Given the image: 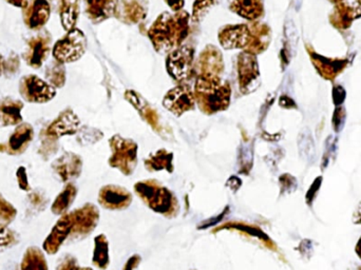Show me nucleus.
<instances>
[{
	"mask_svg": "<svg viewBox=\"0 0 361 270\" xmlns=\"http://www.w3.org/2000/svg\"><path fill=\"white\" fill-rule=\"evenodd\" d=\"M190 20L192 16L184 10L173 14L169 12L159 14L147 33L153 49L157 53L164 54L180 47L190 35Z\"/></svg>",
	"mask_w": 361,
	"mask_h": 270,
	"instance_id": "1",
	"label": "nucleus"
},
{
	"mask_svg": "<svg viewBox=\"0 0 361 270\" xmlns=\"http://www.w3.org/2000/svg\"><path fill=\"white\" fill-rule=\"evenodd\" d=\"M195 100L205 114L225 111L232 100V88L222 77L197 76Z\"/></svg>",
	"mask_w": 361,
	"mask_h": 270,
	"instance_id": "2",
	"label": "nucleus"
},
{
	"mask_svg": "<svg viewBox=\"0 0 361 270\" xmlns=\"http://www.w3.org/2000/svg\"><path fill=\"white\" fill-rule=\"evenodd\" d=\"M87 49V39L83 31L72 29L68 31L53 47V58L62 64H70L81 60Z\"/></svg>",
	"mask_w": 361,
	"mask_h": 270,
	"instance_id": "3",
	"label": "nucleus"
},
{
	"mask_svg": "<svg viewBox=\"0 0 361 270\" xmlns=\"http://www.w3.org/2000/svg\"><path fill=\"white\" fill-rule=\"evenodd\" d=\"M166 70L174 81L182 83L190 79L195 71V49L192 46H180L166 58Z\"/></svg>",
	"mask_w": 361,
	"mask_h": 270,
	"instance_id": "4",
	"label": "nucleus"
},
{
	"mask_svg": "<svg viewBox=\"0 0 361 270\" xmlns=\"http://www.w3.org/2000/svg\"><path fill=\"white\" fill-rule=\"evenodd\" d=\"M239 90L247 95L257 90L260 85V71L257 56L242 51L237 58Z\"/></svg>",
	"mask_w": 361,
	"mask_h": 270,
	"instance_id": "5",
	"label": "nucleus"
},
{
	"mask_svg": "<svg viewBox=\"0 0 361 270\" xmlns=\"http://www.w3.org/2000/svg\"><path fill=\"white\" fill-rule=\"evenodd\" d=\"M20 93L26 102L45 104L53 100L56 89L37 75H27L20 81Z\"/></svg>",
	"mask_w": 361,
	"mask_h": 270,
	"instance_id": "6",
	"label": "nucleus"
},
{
	"mask_svg": "<svg viewBox=\"0 0 361 270\" xmlns=\"http://www.w3.org/2000/svg\"><path fill=\"white\" fill-rule=\"evenodd\" d=\"M195 104L196 100L194 90L186 83L172 88L163 98V106L176 116H180L188 111L194 110Z\"/></svg>",
	"mask_w": 361,
	"mask_h": 270,
	"instance_id": "7",
	"label": "nucleus"
},
{
	"mask_svg": "<svg viewBox=\"0 0 361 270\" xmlns=\"http://www.w3.org/2000/svg\"><path fill=\"white\" fill-rule=\"evenodd\" d=\"M197 76L222 77L224 73V58L216 46L207 45L199 54L195 65Z\"/></svg>",
	"mask_w": 361,
	"mask_h": 270,
	"instance_id": "8",
	"label": "nucleus"
},
{
	"mask_svg": "<svg viewBox=\"0 0 361 270\" xmlns=\"http://www.w3.org/2000/svg\"><path fill=\"white\" fill-rule=\"evenodd\" d=\"M251 34L249 25H226L218 33L220 45L224 50H243L251 43Z\"/></svg>",
	"mask_w": 361,
	"mask_h": 270,
	"instance_id": "9",
	"label": "nucleus"
},
{
	"mask_svg": "<svg viewBox=\"0 0 361 270\" xmlns=\"http://www.w3.org/2000/svg\"><path fill=\"white\" fill-rule=\"evenodd\" d=\"M51 35L48 32L33 36L27 43L24 58L28 66L33 69H39L48 60L51 51Z\"/></svg>",
	"mask_w": 361,
	"mask_h": 270,
	"instance_id": "10",
	"label": "nucleus"
},
{
	"mask_svg": "<svg viewBox=\"0 0 361 270\" xmlns=\"http://www.w3.org/2000/svg\"><path fill=\"white\" fill-rule=\"evenodd\" d=\"M110 147L112 149L111 165L123 169L131 168V165L136 163L138 145L130 140L115 135L110 140Z\"/></svg>",
	"mask_w": 361,
	"mask_h": 270,
	"instance_id": "11",
	"label": "nucleus"
},
{
	"mask_svg": "<svg viewBox=\"0 0 361 270\" xmlns=\"http://www.w3.org/2000/svg\"><path fill=\"white\" fill-rule=\"evenodd\" d=\"M81 121L79 116L71 109L63 111L46 130V137L56 140L66 135H73L79 131Z\"/></svg>",
	"mask_w": 361,
	"mask_h": 270,
	"instance_id": "12",
	"label": "nucleus"
},
{
	"mask_svg": "<svg viewBox=\"0 0 361 270\" xmlns=\"http://www.w3.org/2000/svg\"><path fill=\"white\" fill-rule=\"evenodd\" d=\"M149 0H119L117 18L128 26L140 24L148 15Z\"/></svg>",
	"mask_w": 361,
	"mask_h": 270,
	"instance_id": "13",
	"label": "nucleus"
},
{
	"mask_svg": "<svg viewBox=\"0 0 361 270\" xmlns=\"http://www.w3.org/2000/svg\"><path fill=\"white\" fill-rule=\"evenodd\" d=\"M73 221L71 213L63 215L58 223L52 228L49 236L43 244L44 250L49 255H55L60 250L65 241L72 232Z\"/></svg>",
	"mask_w": 361,
	"mask_h": 270,
	"instance_id": "14",
	"label": "nucleus"
},
{
	"mask_svg": "<svg viewBox=\"0 0 361 270\" xmlns=\"http://www.w3.org/2000/svg\"><path fill=\"white\" fill-rule=\"evenodd\" d=\"M34 139V129L30 123H20L11 134L7 145L0 146V152L5 151L11 156H20L28 149Z\"/></svg>",
	"mask_w": 361,
	"mask_h": 270,
	"instance_id": "15",
	"label": "nucleus"
},
{
	"mask_svg": "<svg viewBox=\"0 0 361 270\" xmlns=\"http://www.w3.org/2000/svg\"><path fill=\"white\" fill-rule=\"evenodd\" d=\"M51 16V6L48 0H28L24 8V22L29 29L39 30L43 28Z\"/></svg>",
	"mask_w": 361,
	"mask_h": 270,
	"instance_id": "16",
	"label": "nucleus"
},
{
	"mask_svg": "<svg viewBox=\"0 0 361 270\" xmlns=\"http://www.w3.org/2000/svg\"><path fill=\"white\" fill-rule=\"evenodd\" d=\"M119 0H85V12L93 24L117 18Z\"/></svg>",
	"mask_w": 361,
	"mask_h": 270,
	"instance_id": "17",
	"label": "nucleus"
},
{
	"mask_svg": "<svg viewBox=\"0 0 361 270\" xmlns=\"http://www.w3.org/2000/svg\"><path fill=\"white\" fill-rule=\"evenodd\" d=\"M73 221V236H84L93 230L94 226L98 223V210L92 205H86L71 213Z\"/></svg>",
	"mask_w": 361,
	"mask_h": 270,
	"instance_id": "18",
	"label": "nucleus"
},
{
	"mask_svg": "<svg viewBox=\"0 0 361 270\" xmlns=\"http://www.w3.org/2000/svg\"><path fill=\"white\" fill-rule=\"evenodd\" d=\"M228 8L249 22H258L265 14L263 0H230Z\"/></svg>",
	"mask_w": 361,
	"mask_h": 270,
	"instance_id": "19",
	"label": "nucleus"
},
{
	"mask_svg": "<svg viewBox=\"0 0 361 270\" xmlns=\"http://www.w3.org/2000/svg\"><path fill=\"white\" fill-rule=\"evenodd\" d=\"M54 173L62 182L79 177L81 170V160L72 152H66L52 164Z\"/></svg>",
	"mask_w": 361,
	"mask_h": 270,
	"instance_id": "20",
	"label": "nucleus"
},
{
	"mask_svg": "<svg viewBox=\"0 0 361 270\" xmlns=\"http://www.w3.org/2000/svg\"><path fill=\"white\" fill-rule=\"evenodd\" d=\"M251 39L249 47L244 50L247 53L257 56L268 49L270 43V29L268 25L259 22H249Z\"/></svg>",
	"mask_w": 361,
	"mask_h": 270,
	"instance_id": "21",
	"label": "nucleus"
},
{
	"mask_svg": "<svg viewBox=\"0 0 361 270\" xmlns=\"http://www.w3.org/2000/svg\"><path fill=\"white\" fill-rule=\"evenodd\" d=\"M24 104L11 97L0 100V128L20 125L22 121Z\"/></svg>",
	"mask_w": 361,
	"mask_h": 270,
	"instance_id": "22",
	"label": "nucleus"
},
{
	"mask_svg": "<svg viewBox=\"0 0 361 270\" xmlns=\"http://www.w3.org/2000/svg\"><path fill=\"white\" fill-rule=\"evenodd\" d=\"M81 12V0H60V16L63 28L68 32L77 26Z\"/></svg>",
	"mask_w": 361,
	"mask_h": 270,
	"instance_id": "23",
	"label": "nucleus"
},
{
	"mask_svg": "<svg viewBox=\"0 0 361 270\" xmlns=\"http://www.w3.org/2000/svg\"><path fill=\"white\" fill-rule=\"evenodd\" d=\"M125 98L136 107V110L140 112V114L150 123L151 126L155 127L157 126L159 117H157V110L153 109L152 107L149 104V102L146 100L142 97L138 92L133 91V90H127L125 92Z\"/></svg>",
	"mask_w": 361,
	"mask_h": 270,
	"instance_id": "24",
	"label": "nucleus"
},
{
	"mask_svg": "<svg viewBox=\"0 0 361 270\" xmlns=\"http://www.w3.org/2000/svg\"><path fill=\"white\" fill-rule=\"evenodd\" d=\"M22 270H49L47 259L41 248L31 246L27 249L22 257Z\"/></svg>",
	"mask_w": 361,
	"mask_h": 270,
	"instance_id": "25",
	"label": "nucleus"
},
{
	"mask_svg": "<svg viewBox=\"0 0 361 270\" xmlns=\"http://www.w3.org/2000/svg\"><path fill=\"white\" fill-rule=\"evenodd\" d=\"M77 198V188L69 184L64 188L62 192L58 194V198L52 204L51 210L54 215H65L72 205L73 201Z\"/></svg>",
	"mask_w": 361,
	"mask_h": 270,
	"instance_id": "26",
	"label": "nucleus"
},
{
	"mask_svg": "<svg viewBox=\"0 0 361 270\" xmlns=\"http://www.w3.org/2000/svg\"><path fill=\"white\" fill-rule=\"evenodd\" d=\"M46 79L54 88L64 87L66 83V69L64 64L54 60L46 69Z\"/></svg>",
	"mask_w": 361,
	"mask_h": 270,
	"instance_id": "27",
	"label": "nucleus"
},
{
	"mask_svg": "<svg viewBox=\"0 0 361 270\" xmlns=\"http://www.w3.org/2000/svg\"><path fill=\"white\" fill-rule=\"evenodd\" d=\"M221 0H195L194 6H192V20L194 22H201L207 14L213 10V8L217 7Z\"/></svg>",
	"mask_w": 361,
	"mask_h": 270,
	"instance_id": "28",
	"label": "nucleus"
},
{
	"mask_svg": "<svg viewBox=\"0 0 361 270\" xmlns=\"http://www.w3.org/2000/svg\"><path fill=\"white\" fill-rule=\"evenodd\" d=\"M128 198V194H123L119 189L114 188H104L100 194V202L107 207H109V205L113 207L121 206L123 203H127Z\"/></svg>",
	"mask_w": 361,
	"mask_h": 270,
	"instance_id": "29",
	"label": "nucleus"
},
{
	"mask_svg": "<svg viewBox=\"0 0 361 270\" xmlns=\"http://www.w3.org/2000/svg\"><path fill=\"white\" fill-rule=\"evenodd\" d=\"M49 203L47 194L43 189L33 190L28 196L29 212H43Z\"/></svg>",
	"mask_w": 361,
	"mask_h": 270,
	"instance_id": "30",
	"label": "nucleus"
},
{
	"mask_svg": "<svg viewBox=\"0 0 361 270\" xmlns=\"http://www.w3.org/2000/svg\"><path fill=\"white\" fill-rule=\"evenodd\" d=\"M18 215V209L0 194V226H9Z\"/></svg>",
	"mask_w": 361,
	"mask_h": 270,
	"instance_id": "31",
	"label": "nucleus"
},
{
	"mask_svg": "<svg viewBox=\"0 0 361 270\" xmlns=\"http://www.w3.org/2000/svg\"><path fill=\"white\" fill-rule=\"evenodd\" d=\"M20 242V236L14 230L0 226V252L15 246Z\"/></svg>",
	"mask_w": 361,
	"mask_h": 270,
	"instance_id": "32",
	"label": "nucleus"
},
{
	"mask_svg": "<svg viewBox=\"0 0 361 270\" xmlns=\"http://www.w3.org/2000/svg\"><path fill=\"white\" fill-rule=\"evenodd\" d=\"M171 161V154H168L165 150H159V151L149 156L148 160H146V164H148V166L152 167V168H157V170H159V168H165V167L169 168Z\"/></svg>",
	"mask_w": 361,
	"mask_h": 270,
	"instance_id": "33",
	"label": "nucleus"
},
{
	"mask_svg": "<svg viewBox=\"0 0 361 270\" xmlns=\"http://www.w3.org/2000/svg\"><path fill=\"white\" fill-rule=\"evenodd\" d=\"M96 251H94L93 262L96 265L103 267L107 263V246L104 238H96Z\"/></svg>",
	"mask_w": 361,
	"mask_h": 270,
	"instance_id": "34",
	"label": "nucleus"
},
{
	"mask_svg": "<svg viewBox=\"0 0 361 270\" xmlns=\"http://www.w3.org/2000/svg\"><path fill=\"white\" fill-rule=\"evenodd\" d=\"M20 58L18 54L11 53L9 58H6L5 75L12 76L20 70Z\"/></svg>",
	"mask_w": 361,
	"mask_h": 270,
	"instance_id": "35",
	"label": "nucleus"
},
{
	"mask_svg": "<svg viewBox=\"0 0 361 270\" xmlns=\"http://www.w3.org/2000/svg\"><path fill=\"white\" fill-rule=\"evenodd\" d=\"M16 179H18V184L20 189L24 191H30L31 186L29 183L28 175H27L26 167L22 166L16 171Z\"/></svg>",
	"mask_w": 361,
	"mask_h": 270,
	"instance_id": "36",
	"label": "nucleus"
},
{
	"mask_svg": "<svg viewBox=\"0 0 361 270\" xmlns=\"http://www.w3.org/2000/svg\"><path fill=\"white\" fill-rule=\"evenodd\" d=\"M77 259L72 255H66L60 259L56 270H79Z\"/></svg>",
	"mask_w": 361,
	"mask_h": 270,
	"instance_id": "37",
	"label": "nucleus"
},
{
	"mask_svg": "<svg viewBox=\"0 0 361 270\" xmlns=\"http://www.w3.org/2000/svg\"><path fill=\"white\" fill-rule=\"evenodd\" d=\"M167 4L168 7L173 12H178L183 10L185 6V0H164Z\"/></svg>",
	"mask_w": 361,
	"mask_h": 270,
	"instance_id": "38",
	"label": "nucleus"
},
{
	"mask_svg": "<svg viewBox=\"0 0 361 270\" xmlns=\"http://www.w3.org/2000/svg\"><path fill=\"white\" fill-rule=\"evenodd\" d=\"M6 1L14 7L22 8V9L28 5V0H6Z\"/></svg>",
	"mask_w": 361,
	"mask_h": 270,
	"instance_id": "39",
	"label": "nucleus"
},
{
	"mask_svg": "<svg viewBox=\"0 0 361 270\" xmlns=\"http://www.w3.org/2000/svg\"><path fill=\"white\" fill-rule=\"evenodd\" d=\"M354 223L361 224V203L354 213Z\"/></svg>",
	"mask_w": 361,
	"mask_h": 270,
	"instance_id": "40",
	"label": "nucleus"
},
{
	"mask_svg": "<svg viewBox=\"0 0 361 270\" xmlns=\"http://www.w3.org/2000/svg\"><path fill=\"white\" fill-rule=\"evenodd\" d=\"M6 58L0 55V75L5 74Z\"/></svg>",
	"mask_w": 361,
	"mask_h": 270,
	"instance_id": "41",
	"label": "nucleus"
},
{
	"mask_svg": "<svg viewBox=\"0 0 361 270\" xmlns=\"http://www.w3.org/2000/svg\"><path fill=\"white\" fill-rule=\"evenodd\" d=\"M355 250H356L357 255H358V257L361 259V238H359L358 243H357L356 248H355Z\"/></svg>",
	"mask_w": 361,
	"mask_h": 270,
	"instance_id": "42",
	"label": "nucleus"
},
{
	"mask_svg": "<svg viewBox=\"0 0 361 270\" xmlns=\"http://www.w3.org/2000/svg\"><path fill=\"white\" fill-rule=\"evenodd\" d=\"M79 270H91L90 268H79Z\"/></svg>",
	"mask_w": 361,
	"mask_h": 270,
	"instance_id": "43",
	"label": "nucleus"
}]
</instances>
